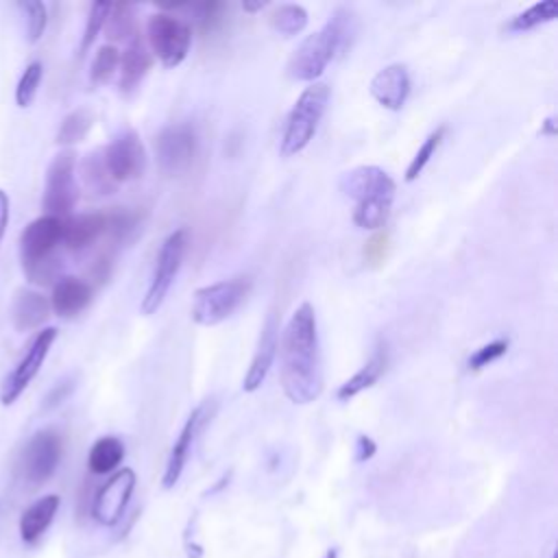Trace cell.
Instances as JSON below:
<instances>
[{
  "mask_svg": "<svg viewBox=\"0 0 558 558\" xmlns=\"http://www.w3.org/2000/svg\"><path fill=\"white\" fill-rule=\"evenodd\" d=\"M146 39L153 57L163 68H177L185 61L192 46V26L174 13H153L146 22Z\"/></svg>",
  "mask_w": 558,
  "mask_h": 558,
  "instance_id": "obj_6",
  "label": "cell"
},
{
  "mask_svg": "<svg viewBox=\"0 0 558 558\" xmlns=\"http://www.w3.org/2000/svg\"><path fill=\"white\" fill-rule=\"evenodd\" d=\"M118 68H120V81H118L120 94L122 96H131L133 92H137V87L142 85L144 76L153 68V54H150L148 46L140 39V35H135L129 41V46L120 54Z\"/></svg>",
  "mask_w": 558,
  "mask_h": 558,
  "instance_id": "obj_18",
  "label": "cell"
},
{
  "mask_svg": "<svg viewBox=\"0 0 558 558\" xmlns=\"http://www.w3.org/2000/svg\"><path fill=\"white\" fill-rule=\"evenodd\" d=\"M386 364H388V349H386V344L379 342L375 347L373 355L368 357V362L355 375H351L347 381L340 384V388L336 390V397L340 401H351L353 397H357L360 392L371 388L384 375Z\"/></svg>",
  "mask_w": 558,
  "mask_h": 558,
  "instance_id": "obj_23",
  "label": "cell"
},
{
  "mask_svg": "<svg viewBox=\"0 0 558 558\" xmlns=\"http://www.w3.org/2000/svg\"><path fill=\"white\" fill-rule=\"evenodd\" d=\"M107 33L111 39H126L135 31V17H133V4L129 2H118L111 4L109 15H107Z\"/></svg>",
  "mask_w": 558,
  "mask_h": 558,
  "instance_id": "obj_31",
  "label": "cell"
},
{
  "mask_svg": "<svg viewBox=\"0 0 558 558\" xmlns=\"http://www.w3.org/2000/svg\"><path fill=\"white\" fill-rule=\"evenodd\" d=\"M211 410H214V405L207 399V401L198 403L190 412L187 421L183 423V427H181V432H179V436H177V440H174V445L170 449V456H168V462H166V471H163V477H161L163 488H172L179 482V477H181V473H183V469L187 464V458L192 453V445L196 440V434L203 429L207 418H211Z\"/></svg>",
  "mask_w": 558,
  "mask_h": 558,
  "instance_id": "obj_14",
  "label": "cell"
},
{
  "mask_svg": "<svg viewBox=\"0 0 558 558\" xmlns=\"http://www.w3.org/2000/svg\"><path fill=\"white\" fill-rule=\"evenodd\" d=\"M340 192L355 203L368 201V198H395V181L392 177L377 168V166H357L347 170L340 181Z\"/></svg>",
  "mask_w": 558,
  "mask_h": 558,
  "instance_id": "obj_15",
  "label": "cell"
},
{
  "mask_svg": "<svg viewBox=\"0 0 558 558\" xmlns=\"http://www.w3.org/2000/svg\"><path fill=\"white\" fill-rule=\"evenodd\" d=\"M323 558H338V551H336V549H329Z\"/></svg>",
  "mask_w": 558,
  "mask_h": 558,
  "instance_id": "obj_42",
  "label": "cell"
},
{
  "mask_svg": "<svg viewBox=\"0 0 558 558\" xmlns=\"http://www.w3.org/2000/svg\"><path fill=\"white\" fill-rule=\"evenodd\" d=\"M44 78V65L39 61H33L26 65V70L22 72L17 87H15V102L17 107H28L39 89V83Z\"/></svg>",
  "mask_w": 558,
  "mask_h": 558,
  "instance_id": "obj_33",
  "label": "cell"
},
{
  "mask_svg": "<svg viewBox=\"0 0 558 558\" xmlns=\"http://www.w3.org/2000/svg\"><path fill=\"white\" fill-rule=\"evenodd\" d=\"M124 458V445L116 436H102L98 438L89 453H87V466L94 475H107L113 473Z\"/></svg>",
  "mask_w": 558,
  "mask_h": 558,
  "instance_id": "obj_24",
  "label": "cell"
},
{
  "mask_svg": "<svg viewBox=\"0 0 558 558\" xmlns=\"http://www.w3.org/2000/svg\"><path fill=\"white\" fill-rule=\"evenodd\" d=\"M375 451H377L375 440L371 436L360 434L357 440H355V460L357 462H366V460H371L375 456Z\"/></svg>",
  "mask_w": 558,
  "mask_h": 558,
  "instance_id": "obj_38",
  "label": "cell"
},
{
  "mask_svg": "<svg viewBox=\"0 0 558 558\" xmlns=\"http://www.w3.org/2000/svg\"><path fill=\"white\" fill-rule=\"evenodd\" d=\"M81 172H83V181L89 190H94V194H111L116 190V181L109 177L105 161H102V153H92L87 155V159L81 163Z\"/></svg>",
  "mask_w": 558,
  "mask_h": 558,
  "instance_id": "obj_29",
  "label": "cell"
},
{
  "mask_svg": "<svg viewBox=\"0 0 558 558\" xmlns=\"http://www.w3.org/2000/svg\"><path fill=\"white\" fill-rule=\"evenodd\" d=\"M78 201V183H76V153L65 148L52 157L46 170L41 207L46 216H68Z\"/></svg>",
  "mask_w": 558,
  "mask_h": 558,
  "instance_id": "obj_7",
  "label": "cell"
},
{
  "mask_svg": "<svg viewBox=\"0 0 558 558\" xmlns=\"http://www.w3.org/2000/svg\"><path fill=\"white\" fill-rule=\"evenodd\" d=\"M185 248H187V229H183V227L174 229L161 242V248H159L157 259H155L153 277H150L146 294L140 303L142 314L150 316L161 307V303L166 301V296H168V292H170V288H172L177 275H179V268H181L183 257H185Z\"/></svg>",
  "mask_w": 558,
  "mask_h": 558,
  "instance_id": "obj_5",
  "label": "cell"
},
{
  "mask_svg": "<svg viewBox=\"0 0 558 558\" xmlns=\"http://www.w3.org/2000/svg\"><path fill=\"white\" fill-rule=\"evenodd\" d=\"M63 456V440L54 429H39L26 442L22 453V475L28 486H41L48 482Z\"/></svg>",
  "mask_w": 558,
  "mask_h": 558,
  "instance_id": "obj_10",
  "label": "cell"
},
{
  "mask_svg": "<svg viewBox=\"0 0 558 558\" xmlns=\"http://www.w3.org/2000/svg\"><path fill=\"white\" fill-rule=\"evenodd\" d=\"M107 233V214H81L63 222L61 244L70 251H83Z\"/></svg>",
  "mask_w": 558,
  "mask_h": 558,
  "instance_id": "obj_21",
  "label": "cell"
},
{
  "mask_svg": "<svg viewBox=\"0 0 558 558\" xmlns=\"http://www.w3.org/2000/svg\"><path fill=\"white\" fill-rule=\"evenodd\" d=\"M198 153V133L190 122L166 124L155 137V155L159 168L174 177L185 172Z\"/></svg>",
  "mask_w": 558,
  "mask_h": 558,
  "instance_id": "obj_8",
  "label": "cell"
},
{
  "mask_svg": "<svg viewBox=\"0 0 558 558\" xmlns=\"http://www.w3.org/2000/svg\"><path fill=\"white\" fill-rule=\"evenodd\" d=\"M92 301V286L78 277H59L52 286L50 310L61 318L81 314Z\"/></svg>",
  "mask_w": 558,
  "mask_h": 558,
  "instance_id": "obj_19",
  "label": "cell"
},
{
  "mask_svg": "<svg viewBox=\"0 0 558 558\" xmlns=\"http://www.w3.org/2000/svg\"><path fill=\"white\" fill-rule=\"evenodd\" d=\"M135 484H137V475L133 469L124 466V469L113 471L109 475V480L94 495L92 517L100 525H109V527L116 525L122 519V514L133 497Z\"/></svg>",
  "mask_w": 558,
  "mask_h": 558,
  "instance_id": "obj_12",
  "label": "cell"
},
{
  "mask_svg": "<svg viewBox=\"0 0 558 558\" xmlns=\"http://www.w3.org/2000/svg\"><path fill=\"white\" fill-rule=\"evenodd\" d=\"M506 351H508V340H504V338L493 340V342L475 349V353L469 355L466 366H469V371H482L484 366H488V364L497 362L501 355H506Z\"/></svg>",
  "mask_w": 558,
  "mask_h": 558,
  "instance_id": "obj_36",
  "label": "cell"
},
{
  "mask_svg": "<svg viewBox=\"0 0 558 558\" xmlns=\"http://www.w3.org/2000/svg\"><path fill=\"white\" fill-rule=\"evenodd\" d=\"M445 131H447L445 126H438L436 131H432V133L425 137V142L418 146V150L414 153L412 161H410L408 168H405V181L418 179V174L425 170V166H427L429 159L434 157L436 148L440 146V142H442V137H445Z\"/></svg>",
  "mask_w": 558,
  "mask_h": 558,
  "instance_id": "obj_32",
  "label": "cell"
},
{
  "mask_svg": "<svg viewBox=\"0 0 558 558\" xmlns=\"http://www.w3.org/2000/svg\"><path fill=\"white\" fill-rule=\"evenodd\" d=\"M277 344H279V320H277V314H268V318L262 327L259 342L253 353L251 366L242 379L244 392H255L257 388H262V384L266 381V375L277 357Z\"/></svg>",
  "mask_w": 558,
  "mask_h": 558,
  "instance_id": "obj_17",
  "label": "cell"
},
{
  "mask_svg": "<svg viewBox=\"0 0 558 558\" xmlns=\"http://www.w3.org/2000/svg\"><path fill=\"white\" fill-rule=\"evenodd\" d=\"M355 31L357 28H355L353 13L349 9H336L329 22L320 31L307 35L296 46V50L288 61V76L292 81L314 83L325 72V68L342 50L351 46Z\"/></svg>",
  "mask_w": 558,
  "mask_h": 558,
  "instance_id": "obj_2",
  "label": "cell"
},
{
  "mask_svg": "<svg viewBox=\"0 0 558 558\" xmlns=\"http://www.w3.org/2000/svg\"><path fill=\"white\" fill-rule=\"evenodd\" d=\"M102 161L116 183L140 179L146 170V148L135 131H122L102 150Z\"/></svg>",
  "mask_w": 558,
  "mask_h": 558,
  "instance_id": "obj_11",
  "label": "cell"
},
{
  "mask_svg": "<svg viewBox=\"0 0 558 558\" xmlns=\"http://www.w3.org/2000/svg\"><path fill=\"white\" fill-rule=\"evenodd\" d=\"M541 135H545V137H554V135H556V120H554V116H549V118L543 120V124H541Z\"/></svg>",
  "mask_w": 558,
  "mask_h": 558,
  "instance_id": "obj_40",
  "label": "cell"
},
{
  "mask_svg": "<svg viewBox=\"0 0 558 558\" xmlns=\"http://www.w3.org/2000/svg\"><path fill=\"white\" fill-rule=\"evenodd\" d=\"M57 329L54 327H44L37 331V336L33 338L31 347L26 349V353L22 355V360L15 364V368L4 377L2 388H0V401L2 405H11L15 403V399L28 388V384L35 379V375L39 373L44 360L50 353V347L57 340Z\"/></svg>",
  "mask_w": 558,
  "mask_h": 558,
  "instance_id": "obj_9",
  "label": "cell"
},
{
  "mask_svg": "<svg viewBox=\"0 0 558 558\" xmlns=\"http://www.w3.org/2000/svg\"><path fill=\"white\" fill-rule=\"evenodd\" d=\"M266 4H268L266 0H257V2H242V9H244L246 13H255V11H262Z\"/></svg>",
  "mask_w": 558,
  "mask_h": 558,
  "instance_id": "obj_41",
  "label": "cell"
},
{
  "mask_svg": "<svg viewBox=\"0 0 558 558\" xmlns=\"http://www.w3.org/2000/svg\"><path fill=\"white\" fill-rule=\"evenodd\" d=\"M268 24L283 37H294L307 26V11L301 4H279L268 15Z\"/></svg>",
  "mask_w": 558,
  "mask_h": 558,
  "instance_id": "obj_26",
  "label": "cell"
},
{
  "mask_svg": "<svg viewBox=\"0 0 558 558\" xmlns=\"http://www.w3.org/2000/svg\"><path fill=\"white\" fill-rule=\"evenodd\" d=\"M50 316V301L31 288H20L11 303V320L17 331L39 329Z\"/></svg>",
  "mask_w": 558,
  "mask_h": 558,
  "instance_id": "obj_20",
  "label": "cell"
},
{
  "mask_svg": "<svg viewBox=\"0 0 558 558\" xmlns=\"http://www.w3.org/2000/svg\"><path fill=\"white\" fill-rule=\"evenodd\" d=\"M94 124V113L85 107H78L74 111H70L61 124H59V131H57V144L61 146H72V144H78L85 140V135L89 133Z\"/></svg>",
  "mask_w": 558,
  "mask_h": 558,
  "instance_id": "obj_27",
  "label": "cell"
},
{
  "mask_svg": "<svg viewBox=\"0 0 558 558\" xmlns=\"http://www.w3.org/2000/svg\"><path fill=\"white\" fill-rule=\"evenodd\" d=\"M26 13V35H28V41L35 44L41 39L44 31H46V24H48V9L44 2L39 0H33V2H22L20 4Z\"/></svg>",
  "mask_w": 558,
  "mask_h": 558,
  "instance_id": "obj_35",
  "label": "cell"
},
{
  "mask_svg": "<svg viewBox=\"0 0 558 558\" xmlns=\"http://www.w3.org/2000/svg\"><path fill=\"white\" fill-rule=\"evenodd\" d=\"M61 229L63 220L54 216H39L22 229L20 235V255L24 268L41 264L52 257L54 248L61 244Z\"/></svg>",
  "mask_w": 558,
  "mask_h": 558,
  "instance_id": "obj_13",
  "label": "cell"
},
{
  "mask_svg": "<svg viewBox=\"0 0 558 558\" xmlns=\"http://www.w3.org/2000/svg\"><path fill=\"white\" fill-rule=\"evenodd\" d=\"M9 207H11V203H9V194H7L4 190H0V242H2V238H4V233H7V225H9Z\"/></svg>",
  "mask_w": 558,
  "mask_h": 558,
  "instance_id": "obj_39",
  "label": "cell"
},
{
  "mask_svg": "<svg viewBox=\"0 0 558 558\" xmlns=\"http://www.w3.org/2000/svg\"><path fill=\"white\" fill-rule=\"evenodd\" d=\"M61 506L59 495H44L37 501H33L20 517V536L24 543L33 545L39 541V536L50 527L57 510Z\"/></svg>",
  "mask_w": 558,
  "mask_h": 558,
  "instance_id": "obj_22",
  "label": "cell"
},
{
  "mask_svg": "<svg viewBox=\"0 0 558 558\" xmlns=\"http://www.w3.org/2000/svg\"><path fill=\"white\" fill-rule=\"evenodd\" d=\"M253 279L248 275H235L209 286H203L194 292L192 320L203 327H214L227 320L248 296Z\"/></svg>",
  "mask_w": 558,
  "mask_h": 558,
  "instance_id": "obj_4",
  "label": "cell"
},
{
  "mask_svg": "<svg viewBox=\"0 0 558 558\" xmlns=\"http://www.w3.org/2000/svg\"><path fill=\"white\" fill-rule=\"evenodd\" d=\"M371 96L390 111H399L412 89L410 72L405 63H390L371 78Z\"/></svg>",
  "mask_w": 558,
  "mask_h": 558,
  "instance_id": "obj_16",
  "label": "cell"
},
{
  "mask_svg": "<svg viewBox=\"0 0 558 558\" xmlns=\"http://www.w3.org/2000/svg\"><path fill=\"white\" fill-rule=\"evenodd\" d=\"M279 349V379L283 395L296 403L307 405L323 392V357L318 323L312 303H301L281 331Z\"/></svg>",
  "mask_w": 558,
  "mask_h": 558,
  "instance_id": "obj_1",
  "label": "cell"
},
{
  "mask_svg": "<svg viewBox=\"0 0 558 558\" xmlns=\"http://www.w3.org/2000/svg\"><path fill=\"white\" fill-rule=\"evenodd\" d=\"M109 9H111L109 2H92L89 13H87V22H85V31H83V37H81V46H78L81 54H85L89 50V46L96 41V37L105 28Z\"/></svg>",
  "mask_w": 558,
  "mask_h": 558,
  "instance_id": "obj_34",
  "label": "cell"
},
{
  "mask_svg": "<svg viewBox=\"0 0 558 558\" xmlns=\"http://www.w3.org/2000/svg\"><path fill=\"white\" fill-rule=\"evenodd\" d=\"M395 198H368L362 203H355L353 207V222L360 229H368V231H377L386 225L388 216H390V207H392Z\"/></svg>",
  "mask_w": 558,
  "mask_h": 558,
  "instance_id": "obj_28",
  "label": "cell"
},
{
  "mask_svg": "<svg viewBox=\"0 0 558 558\" xmlns=\"http://www.w3.org/2000/svg\"><path fill=\"white\" fill-rule=\"evenodd\" d=\"M558 15V2L556 0H543L532 4L530 9L517 13L514 17H510L504 24V33L508 35H517V33H527L532 28H538L541 24H547L551 20H556Z\"/></svg>",
  "mask_w": 558,
  "mask_h": 558,
  "instance_id": "obj_25",
  "label": "cell"
},
{
  "mask_svg": "<svg viewBox=\"0 0 558 558\" xmlns=\"http://www.w3.org/2000/svg\"><path fill=\"white\" fill-rule=\"evenodd\" d=\"M331 98V89L327 83L314 81L310 83L301 96L294 100L283 133L279 142V153L281 157H294L299 155L316 135L318 124L327 111Z\"/></svg>",
  "mask_w": 558,
  "mask_h": 558,
  "instance_id": "obj_3",
  "label": "cell"
},
{
  "mask_svg": "<svg viewBox=\"0 0 558 558\" xmlns=\"http://www.w3.org/2000/svg\"><path fill=\"white\" fill-rule=\"evenodd\" d=\"M118 63H120V50L113 46V44H105L96 50L94 54V61H92V68H89V78L94 85H102L107 83L113 72L118 70Z\"/></svg>",
  "mask_w": 558,
  "mask_h": 558,
  "instance_id": "obj_30",
  "label": "cell"
},
{
  "mask_svg": "<svg viewBox=\"0 0 558 558\" xmlns=\"http://www.w3.org/2000/svg\"><path fill=\"white\" fill-rule=\"evenodd\" d=\"M388 246H390V233L388 231H377L371 235V240L364 246V259L368 266H379L388 257Z\"/></svg>",
  "mask_w": 558,
  "mask_h": 558,
  "instance_id": "obj_37",
  "label": "cell"
}]
</instances>
